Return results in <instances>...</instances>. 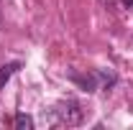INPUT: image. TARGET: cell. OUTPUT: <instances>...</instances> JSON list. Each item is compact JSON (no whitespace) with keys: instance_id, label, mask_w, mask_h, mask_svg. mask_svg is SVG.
Wrapping results in <instances>:
<instances>
[{"instance_id":"4","label":"cell","mask_w":133,"mask_h":130,"mask_svg":"<svg viewBox=\"0 0 133 130\" xmlns=\"http://www.w3.org/2000/svg\"><path fill=\"white\" fill-rule=\"evenodd\" d=\"M120 3H123L125 8H131V10H133V0H120Z\"/></svg>"},{"instance_id":"2","label":"cell","mask_w":133,"mask_h":130,"mask_svg":"<svg viewBox=\"0 0 133 130\" xmlns=\"http://www.w3.org/2000/svg\"><path fill=\"white\" fill-rule=\"evenodd\" d=\"M18 61H10V64H5V66H0V89H3V84H5V82L10 79V77H13V71H16L18 69Z\"/></svg>"},{"instance_id":"3","label":"cell","mask_w":133,"mask_h":130,"mask_svg":"<svg viewBox=\"0 0 133 130\" xmlns=\"http://www.w3.org/2000/svg\"><path fill=\"white\" fill-rule=\"evenodd\" d=\"M13 125H16L18 130H31V128H33V117H31V115L18 112V115H16V120H13Z\"/></svg>"},{"instance_id":"1","label":"cell","mask_w":133,"mask_h":130,"mask_svg":"<svg viewBox=\"0 0 133 130\" xmlns=\"http://www.w3.org/2000/svg\"><path fill=\"white\" fill-rule=\"evenodd\" d=\"M82 117H84V112L79 110V105L77 102H59L54 110H49V117L44 115V120L49 122V125H62V128H74V125H79L82 122Z\"/></svg>"}]
</instances>
